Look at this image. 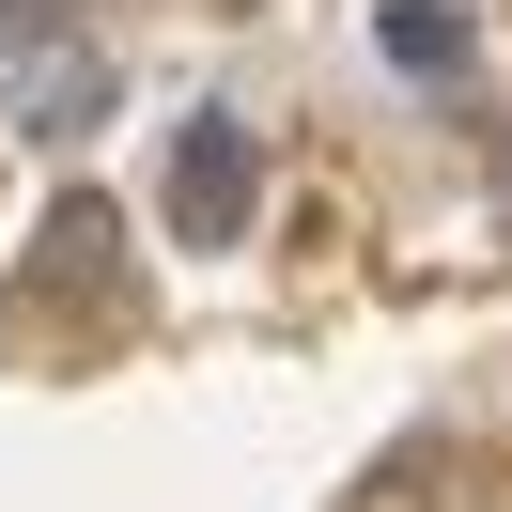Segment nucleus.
<instances>
[{
  "label": "nucleus",
  "mask_w": 512,
  "mask_h": 512,
  "mask_svg": "<svg viewBox=\"0 0 512 512\" xmlns=\"http://www.w3.org/2000/svg\"><path fill=\"white\" fill-rule=\"evenodd\" d=\"M125 94V47L94 32V0H0V109L32 140H78Z\"/></svg>",
  "instance_id": "f257e3e1"
},
{
  "label": "nucleus",
  "mask_w": 512,
  "mask_h": 512,
  "mask_svg": "<svg viewBox=\"0 0 512 512\" xmlns=\"http://www.w3.org/2000/svg\"><path fill=\"white\" fill-rule=\"evenodd\" d=\"M249 202H264V140L233 125V109H187V125H171V171H156L171 249H249Z\"/></svg>",
  "instance_id": "f03ea898"
},
{
  "label": "nucleus",
  "mask_w": 512,
  "mask_h": 512,
  "mask_svg": "<svg viewBox=\"0 0 512 512\" xmlns=\"http://www.w3.org/2000/svg\"><path fill=\"white\" fill-rule=\"evenodd\" d=\"M373 47L404 78H450V63H466V16H450V0H373Z\"/></svg>",
  "instance_id": "7ed1b4c3"
},
{
  "label": "nucleus",
  "mask_w": 512,
  "mask_h": 512,
  "mask_svg": "<svg viewBox=\"0 0 512 512\" xmlns=\"http://www.w3.org/2000/svg\"><path fill=\"white\" fill-rule=\"evenodd\" d=\"M233 16H249V0H233Z\"/></svg>",
  "instance_id": "20e7f679"
}]
</instances>
